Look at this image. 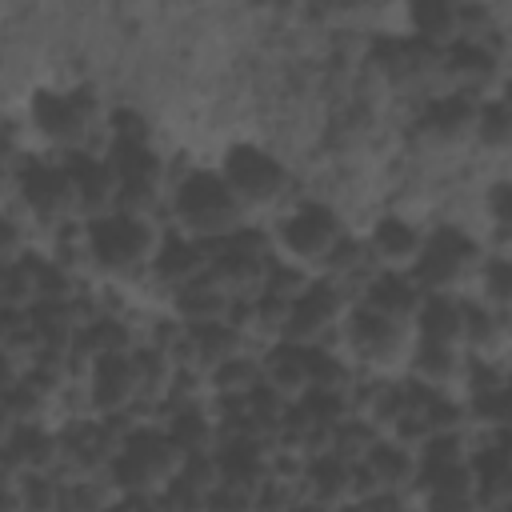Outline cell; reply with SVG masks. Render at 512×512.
<instances>
[{
	"mask_svg": "<svg viewBox=\"0 0 512 512\" xmlns=\"http://www.w3.org/2000/svg\"><path fill=\"white\" fill-rule=\"evenodd\" d=\"M168 212H172V228L204 240V244H220L228 236H236L240 228H248V208L240 204V196L232 192V184L224 180L220 168H192L184 172L172 192H168Z\"/></svg>",
	"mask_w": 512,
	"mask_h": 512,
	"instance_id": "1",
	"label": "cell"
},
{
	"mask_svg": "<svg viewBox=\"0 0 512 512\" xmlns=\"http://www.w3.org/2000/svg\"><path fill=\"white\" fill-rule=\"evenodd\" d=\"M184 464H188V452L168 436V428L136 424L116 444V456H112V468H108V484L120 496L156 500L180 480Z\"/></svg>",
	"mask_w": 512,
	"mask_h": 512,
	"instance_id": "2",
	"label": "cell"
},
{
	"mask_svg": "<svg viewBox=\"0 0 512 512\" xmlns=\"http://www.w3.org/2000/svg\"><path fill=\"white\" fill-rule=\"evenodd\" d=\"M160 236H164V232H160L148 216L124 212V208L80 224L84 256H88L92 268L104 272L108 280H136V276L152 272Z\"/></svg>",
	"mask_w": 512,
	"mask_h": 512,
	"instance_id": "3",
	"label": "cell"
},
{
	"mask_svg": "<svg viewBox=\"0 0 512 512\" xmlns=\"http://www.w3.org/2000/svg\"><path fill=\"white\" fill-rule=\"evenodd\" d=\"M344 240H348L344 220L328 204H296L272 228L276 260H284V264H292L308 276L328 272V264H332V256L340 252Z\"/></svg>",
	"mask_w": 512,
	"mask_h": 512,
	"instance_id": "4",
	"label": "cell"
},
{
	"mask_svg": "<svg viewBox=\"0 0 512 512\" xmlns=\"http://www.w3.org/2000/svg\"><path fill=\"white\" fill-rule=\"evenodd\" d=\"M484 248L472 232L456 228V224H440L432 232H424V248L416 256V284L424 292H440V296H456L464 288H472L480 280L484 268Z\"/></svg>",
	"mask_w": 512,
	"mask_h": 512,
	"instance_id": "5",
	"label": "cell"
},
{
	"mask_svg": "<svg viewBox=\"0 0 512 512\" xmlns=\"http://www.w3.org/2000/svg\"><path fill=\"white\" fill-rule=\"evenodd\" d=\"M272 268H276V248H272V240L264 244L252 228H240L236 236L212 244L208 276H212L232 300H256V296L268 288Z\"/></svg>",
	"mask_w": 512,
	"mask_h": 512,
	"instance_id": "6",
	"label": "cell"
},
{
	"mask_svg": "<svg viewBox=\"0 0 512 512\" xmlns=\"http://www.w3.org/2000/svg\"><path fill=\"white\" fill-rule=\"evenodd\" d=\"M92 96L80 92V88H40L32 92L28 100V124L36 128V136L52 148H60V156L68 152H84V136H88V124H92Z\"/></svg>",
	"mask_w": 512,
	"mask_h": 512,
	"instance_id": "7",
	"label": "cell"
},
{
	"mask_svg": "<svg viewBox=\"0 0 512 512\" xmlns=\"http://www.w3.org/2000/svg\"><path fill=\"white\" fill-rule=\"evenodd\" d=\"M220 172H224V180L232 184V192L240 196V204L248 212L280 204L288 196V188H292V176H288L284 160L272 156L260 144H232L224 152V160H220Z\"/></svg>",
	"mask_w": 512,
	"mask_h": 512,
	"instance_id": "8",
	"label": "cell"
},
{
	"mask_svg": "<svg viewBox=\"0 0 512 512\" xmlns=\"http://www.w3.org/2000/svg\"><path fill=\"white\" fill-rule=\"evenodd\" d=\"M16 192L28 208L32 220L40 224H64V220H80V200H76V184L72 172L60 160H28L16 176ZM84 224V220H80Z\"/></svg>",
	"mask_w": 512,
	"mask_h": 512,
	"instance_id": "9",
	"label": "cell"
},
{
	"mask_svg": "<svg viewBox=\"0 0 512 512\" xmlns=\"http://www.w3.org/2000/svg\"><path fill=\"white\" fill-rule=\"evenodd\" d=\"M340 336H344V348L352 352V360L368 364V368H392L404 352L416 348V336H412V324H396L364 304H352L344 324H340Z\"/></svg>",
	"mask_w": 512,
	"mask_h": 512,
	"instance_id": "10",
	"label": "cell"
},
{
	"mask_svg": "<svg viewBox=\"0 0 512 512\" xmlns=\"http://www.w3.org/2000/svg\"><path fill=\"white\" fill-rule=\"evenodd\" d=\"M348 296L340 292V284H332L328 276H316L292 304H288V324H284V340L292 344H308L320 348L332 332H340L344 316H348Z\"/></svg>",
	"mask_w": 512,
	"mask_h": 512,
	"instance_id": "11",
	"label": "cell"
},
{
	"mask_svg": "<svg viewBox=\"0 0 512 512\" xmlns=\"http://www.w3.org/2000/svg\"><path fill=\"white\" fill-rule=\"evenodd\" d=\"M88 404L100 420L124 416L136 400H144V380H140V364H136V348L132 352H116L96 360L88 372Z\"/></svg>",
	"mask_w": 512,
	"mask_h": 512,
	"instance_id": "12",
	"label": "cell"
},
{
	"mask_svg": "<svg viewBox=\"0 0 512 512\" xmlns=\"http://www.w3.org/2000/svg\"><path fill=\"white\" fill-rule=\"evenodd\" d=\"M364 248L372 256L376 272H412L416 256L424 248V232L412 220H404V216H380L368 228Z\"/></svg>",
	"mask_w": 512,
	"mask_h": 512,
	"instance_id": "13",
	"label": "cell"
},
{
	"mask_svg": "<svg viewBox=\"0 0 512 512\" xmlns=\"http://www.w3.org/2000/svg\"><path fill=\"white\" fill-rule=\"evenodd\" d=\"M208 264H212V244L172 228L160 236V248H156V260H152V276L164 284V288H184L200 276H208Z\"/></svg>",
	"mask_w": 512,
	"mask_h": 512,
	"instance_id": "14",
	"label": "cell"
},
{
	"mask_svg": "<svg viewBox=\"0 0 512 512\" xmlns=\"http://www.w3.org/2000/svg\"><path fill=\"white\" fill-rule=\"evenodd\" d=\"M416 344H440V348H464L468 352V304L460 296L424 292V304L412 320Z\"/></svg>",
	"mask_w": 512,
	"mask_h": 512,
	"instance_id": "15",
	"label": "cell"
},
{
	"mask_svg": "<svg viewBox=\"0 0 512 512\" xmlns=\"http://www.w3.org/2000/svg\"><path fill=\"white\" fill-rule=\"evenodd\" d=\"M8 476H60V432L48 424H16L8 436Z\"/></svg>",
	"mask_w": 512,
	"mask_h": 512,
	"instance_id": "16",
	"label": "cell"
},
{
	"mask_svg": "<svg viewBox=\"0 0 512 512\" xmlns=\"http://www.w3.org/2000/svg\"><path fill=\"white\" fill-rule=\"evenodd\" d=\"M304 500L328 508V512H340L344 504L360 500V472L356 464L340 460L336 452H324V456H312L304 464Z\"/></svg>",
	"mask_w": 512,
	"mask_h": 512,
	"instance_id": "17",
	"label": "cell"
},
{
	"mask_svg": "<svg viewBox=\"0 0 512 512\" xmlns=\"http://www.w3.org/2000/svg\"><path fill=\"white\" fill-rule=\"evenodd\" d=\"M364 308L396 320V324H412L420 304H424V288L416 284L412 272H372L364 280V296H360Z\"/></svg>",
	"mask_w": 512,
	"mask_h": 512,
	"instance_id": "18",
	"label": "cell"
},
{
	"mask_svg": "<svg viewBox=\"0 0 512 512\" xmlns=\"http://www.w3.org/2000/svg\"><path fill=\"white\" fill-rule=\"evenodd\" d=\"M264 384L276 388L284 400H300L312 392V348L292 344V340H272L268 352L260 356Z\"/></svg>",
	"mask_w": 512,
	"mask_h": 512,
	"instance_id": "19",
	"label": "cell"
},
{
	"mask_svg": "<svg viewBox=\"0 0 512 512\" xmlns=\"http://www.w3.org/2000/svg\"><path fill=\"white\" fill-rule=\"evenodd\" d=\"M444 76L456 84L452 92L480 100V96L492 88V80H496V56H492V48H484L480 40L460 36L456 44L444 48Z\"/></svg>",
	"mask_w": 512,
	"mask_h": 512,
	"instance_id": "20",
	"label": "cell"
},
{
	"mask_svg": "<svg viewBox=\"0 0 512 512\" xmlns=\"http://www.w3.org/2000/svg\"><path fill=\"white\" fill-rule=\"evenodd\" d=\"M476 112H480V100L472 96H460V92H448V96H436L428 108H424V136L436 140V144H460V140H476Z\"/></svg>",
	"mask_w": 512,
	"mask_h": 512,
	"instance_id": "21",
	"label": "cell"
},
{
	"mask_svg": "<svg viewBox=\"0 0 512 512\" xmlns=\"http://www.w3.org/2000/svg\"><path fill=\"white\" fill-rule=\"evenodd\" d=\"M232 296L212 280V276H200L184 288L172 292V308H176V320L184 328H196V324H216V320H228L232 316Z\"/></svg>",
	"mask_w": 512,
	"mask_h": 512,
	"instance_id": "22",
	"label": "cell"
},
{
	"mask_svg": "<svg viewBox=\"0 0 512 512\" xmlns=\"http://www.w3.org/2000/svg\"><path fill=\"white\" fill-rule=\"evenodd\" d=\"M168 428V436L188 452V456H208V452H216L220 448V420L204 408V404H180L176 408V416L164 424Z\"/></svg>",
	"mask_w": 512,
	"mask_h": 512,
	"instance_id": "23",
	"label": "cell"
},
{
	"mask_svg": "<svg viewBox=\"0 0 512 512\" xmlns=\"http://www.w3.org/2000/svg\"><path fill=\"white\" fill-rule=\"evenodd\" d=\"M408 24H412V40H420V44H456L460 36H464V16H460V8L456 4H436V0H428V4H412L408 8Z\"/></svg>",
	"mask_w": 512,
	"mask_h": 512,
	"instance_id": "24",
	"label": "cell"
},
{
	"mask_svg": "<svg viewBox=\"0 0 512 512\" xmlns=\"http://www.w3.org/2000/svg\"><path fill=\"white\" fill-rule=\"evenodd\" d=\"M476 476V500L480 508H512V460L500 448H488L472 460Z\"/></svg>",
	"mask_w": 512,
	"mask_h": 512,
	"instance_id": "25",
	"label": "cell"
},
{
	"mask_svg": "<svg viewBox=\"0 0 512 512\" xmlns=\"http://www.w3.org/2000/svg\"><path fill=\"white\" fill-rule=\"evenodd\" d=\"M464 372H468L464 348H440V344H416L412 348V376H416V384H428V388L444 392Z\"/></svg>",
	"mask_w": 512,
	"mask_h": 512,
	"instance_id": "26",
	"label": "cell"
},
{
	"mask_svg": "<svg viewBox=\"0 0 512 512\" xmlns=\"http://www.w3.org/2000/svg\"><path fill=\"white\" fill-rule=\"evenodd\" d=\"M384 440V432L372 424V420H364V416H344L336 428H332V452L340 456V460H348V464H364L368 460V452L376 448Z\"/></svg>",
	"mask_w": 512,
	"mask_h": 512,
	"instance_id": "27",
	"label": "cell"
},
{
	"mask_svg": "<svg viewBox=\"0 0 512 512\" xmlns=\"http://www.w3.org/2000/svg\"><path fill=\"white\" fill-rule=\"evenodd\" d=\"M472 412L476 420L496 424L500 432L512 428V376H488L484 384H472Z\"/></svg>",
	"mask_w": 512,
	"mask_h": 512,
	"instance_id": "28",
	"label": "cell"
},
{
	"mask_svg": "<svg viewBox=\"0 0 512 512\" xmlns=\"http://www.w3.org/2000/svg\"><path fill=\"white\" fill-rule=\"evenodd\" d=\"M476 140L488 152H508L512 148V108L500 96H484L476 112Z\"/></svg>",
	"mask_w": 512,
	"mask_h": 512,
	"instance_id": "29",
	"label": "cell"
},
{
	"mask_svg": "<svg viewBox=\"0 0 512 512\" xmlns=\"http://www.w3.org/2000/svg\"><path fill=\"white\" fill-rule=\"evenodd\" d=\"M484 304L500 316H512V256H488L476 280Z\"/></svg>",
	"mask_w": 512,
	"mask_h": 512,
	"instance_id": "30",
	"label": "cell"
},
{
	"mask_svg": "<svg viewBox=\"0 0 512 512\" xmlns=\"http://www.w3.org/2000/svg\"><path fill=\"white\" fill-rule=\"evenodd\" d=\"M484 212L496 224V232L512 236V180H496L484 196Z\"/></svg>",
	"mask_w": 512,
	"mask_h": 512,
	"instance_id": "31",
	"label": "cell"
},
{
	"mask_svg": "<svg viewBox=\"0 0 512 512\" xmlns=\"http://www.w3.org/2000/svg\"><path fill=\"white\" fill-rule=\"evenodd\" d=\"M496 448H500V452L512 460V428H504V432H500V444H496Z\"/></svg>",
	"mask_w": 512,
	"mask_h": 512,
	"instance_id": "32",
	"label": "cell"
},
{
	"mask_svg": "<svg viewBox=\"0 0 512 512\" xmlns=\"http://www.w3.org/2000/svg\"><path fill=\"white\" fill-rule=\"evenodd\" d=\"M288 512H328V508H320V504H312V500H300V504L288 508Z\"/></svg>",
	"mask_w": 512,
	"mask_h": 512,
	"instance_id": "33",
	"label": "cell"
},
{
	"mask_svg": "<svg viewBox=\"0 0 512 512\" xmlns=\"http://www.w3.org/2000/svg\"><path fill=\"white\" fill-rule=\"evenodd\" d=\"M340 512H372V508H368V500H352V504H344Z\"/></svg>",
	"mask_w": 512,
	"mask_h": 512,
	"instance_id": "34",
	"label": "cell"
},
{
	"mask_svg": "<svg viewBox=\"0 0 512 512\" xmlns=\"http://www.w3.org/2000/svg\"><path fill=\"white\" fill-rule=\"evenodd\" d=\"M500 100H504V104H508V108H512V80H508V84H504V92H500Z\"/></svg>",
	"mask_w": 512,
	"mask_h": 512,
	"instance_id": "35",
	"label": "cell"
}]
</instances>
